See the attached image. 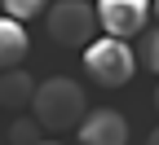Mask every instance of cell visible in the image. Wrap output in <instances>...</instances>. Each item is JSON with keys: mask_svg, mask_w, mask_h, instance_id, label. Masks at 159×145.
<instances>
[{"mask_svg": "<svg viewBox=\"0 0 159 145\" xmlns=\"http://www.w3.org/2000/svg\"><path fill=\"white\" fill-rule=\"evenodd\" d=\"M31 119L40 123V132H66V128H75L80 119H84V88L75 84V79H66V75H53V79H44V84H35V92H31Z\"/></svg>", "mask_w": 159, "mask_h": 145, "instance_id": "obj_1", "label": "cell"}, {"mask_svg": "<svg viewBox=\"0 0 159 145\" xmlns=\"http://www.w3.org/2000/svg\"><path fill=\"white\" fill-rule=\"evenodd\" d=\"M84 70L93 84H102V88H124L133 84V75H137V57H133V44L128 40H89L84 44Z\"/></svg>", "mask_w": 159, "mask_h": 145, "instance_id": "obj_2", "label": "cell"}, {"mask_svg": "<svg viewBox=\"0 0 159 145\" xmlns=\"http://www.w3.org/2000/svg\"><path fill=\"white\" fill-rule=\"evenodd\" d=\"M49 40H57L62 49H84L89 40H97L93 5H84V0H57L53 13H49Z\"/></svg>", "mask_w": 159, "mask_h": 145, "instance_id": "obj_3", "label": "cell"}, {"mask_svg": "<svg viewBox=\"0 0 159 145\" xmlns=\"http://www.w3.org/2000/svg\"><path fill=\"white\" fill-rule=\"evenodd\" d=\"M97 27H102L106 35L115 40H133V35H142L146 22H150V0H97Z\"/></svg>", "mask_w": 159, "mask_h": 145, "instance_id": "obj_4", "label": "cell"}, {"mask_svg": "<svg viewBox=\"0 0 159 145\" xmlns=\"http://www.w3.org/2000/svg\"><path fill=\"white\" fill-rule=\"evenodd\" d=\"M75 128H80V145H128V119L111 106L89 110Z\"/></svg>", "mask_w": 159, "mask_h": 145, "instance_id": "obj_5", "label": "cell"}, {"mask_svg": "<svg viewBox=\"0 0 159 145\" xmlns=\"http://www.w3.org/2000/svg\"><path fill=\"white\" fill-rule=\"evenodd\" d=\"M27 53H31V40H27L22 22H13V18H0V70L22 66Z\"/></svg>", "mask_w": 159, "mask_h": 145, "instance_id": "obj_6", "label": "cell"}, {"mask_svg": "<svg viewBox=\"0 0 159 145\" xmlns=\"http://www.w3.org/2000/svg\"><path fill=\"white\" fill-rule=\"evenodd\" d=\"M31 92H35V79L22 66L0 70V110H27L31 106Z\"/></svg>", "mask_w": 159, "mask_h": 145, "instance_id": "obj_7", "label": "cell"}, {"mask_svg": "<svg viewBox=\"0 0 159 145\" xmlns=\"http://www.w3.org/2000/svg\"><path fill=\"white\" fill-rule=\"evenodd\" d=\"M35 141H44V136H40V123L31 114H18L9 123V145H35Z\"/></svg>", "mask_w": 159, "mask_h": 145, "instance_id": "obj_8", "label": "cell"}, {"mask_svg": "<svg viewBox=\"0 0 159 145\" xmlns=\"http://www.w3.org/2000/svg\"><path fill=\"white\" fill-rule=\"evenodd\" d=\"M142 70H159V31H142V49L133 53Z\"/></svg>", "mask_w": 159, "mask_h": 145, "instance_id": "obj_9", "label": "cell"}, {"mask_svg": "<svg viewBox=\"0 0 159 145\" xmlns=\"http://www.w3.org/2000/svg\"><path fill=\"white\" fill-rule=\"evenodd\" d=\"M49 0H0V9H5V18H13V22H27V18L44 13Z\"/></svg>", "mask_w": 159, "mask_h": 145, "instance_id": "obj_10", "label": "cell"}, {"mask_svg": "<svg viewBox=\"0 0 159 145\" xmlns=\"http://www.w3.org/2000/svg\"><path fill=\"white\" fill-rule=\"evenodd\" d=\"M146 145H159V132H150V136H146Z\"/></svg>", "mask_w": 159, "mask_h": 145, "instance_id": "obj_11", "label": "cell"}, {"mask_svg": "<svg viewBox=\"0 0 159 145\" xmlns=\"http://www.w3.org/2000/svg\"><path fill=\"white\" fill-rule=\"evenodd\" d=\"M35 145H57V141H35Z\"/></svg>", "mask_w": 159, "mask_h": 145, "instance_id": "obj_12", "label": "cell"}]
</instances>
